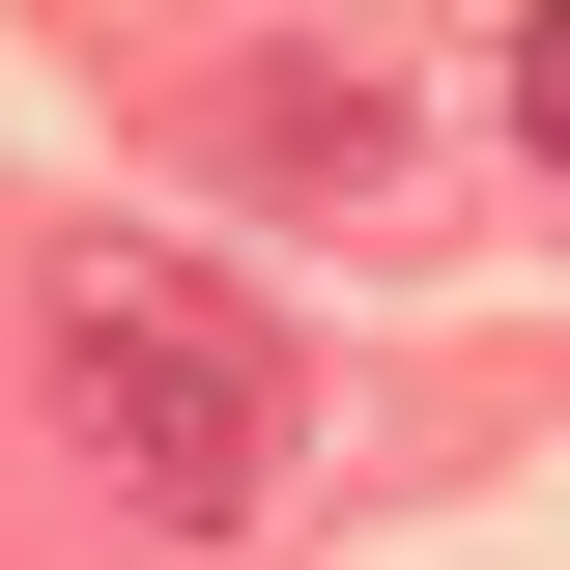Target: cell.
Returning a JSON list of instances; mask_svg holds the SVG:
<instances>
[{
    "mask_svg": "<svg viewBox=\"0 0 570 570\" xmlns=\"http://www.w3.org/2000/svg\"><path fill=\"white\" fill-rule=\"evenodd\" d=\"M29 371H58V428L115 456L171 542H257L285 513V343L228 314L200 257H142V228H58V285H29Z\"/></svg>",
    "mask_w": 570,
    "mask_h": 570,
    "instance_id": "cell-1",
    "label": "cell"
},
{
    "mask_svg": "<svg viewBox=\"0 0 570 570\" xmlns=\"http://www.w3.org/2000/svg\"><path fill=\"white\" fill-rule=\"evenodd\" d=\"M513 142H542V171H570V0H542V29H513Z\"/></svg>",
    "mask_w": 570,
    "mask_h": 570,
    "instance_id": "cell-2",
    "label": "cell"
}]
</instances>
